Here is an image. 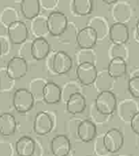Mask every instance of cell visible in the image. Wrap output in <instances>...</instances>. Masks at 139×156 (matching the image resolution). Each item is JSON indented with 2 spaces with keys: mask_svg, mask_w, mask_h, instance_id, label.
<instances>
[{
  "mask_svg": "<svg viewBox=\"0 0 139 156\" xmlns=\"http://www.w3.org/2000/svg\"><path fill=\"white\" fill-rule=\"evenodd\" d=\"M117 98L113 91L103 90L95 99V108L103 115H111L116 110Z\"/></svg>",
  "mask_w": 139,
  "mask_h": 156,
  "instance_id": "1",
  "label": "cell"
},
{
  "mask_svg": "<svg viewBox=\"0 0 139 156\" xmlns=\"http://www.w3.org/2000/svg\"><path fill=\"white\" fill-rule=\"evenodd\" d=\"M68 18L66 15L59 11H53L47 18V24L49 34L54 37L62 35L68 27Z\"/></svg>",
  "mask_w": 139,
  "mask_h": 156,
  "instance_id": "2",
  "label": "cell"
},
{
  "mask_svg": "<svg viewBox=\"0 0 139 156\" xmlns=\"http://www.w3.org/2000/svg\"><path fill=\"white\" fill-rule=\"evenodd\" d=\"M12 103L16 111L24 114L33 108L34 105V96L27 88H18L14 93Z\"/></svg>",
  "mask_w": 139,
  "mask_h": 156,
  "instance_id": "3",
  "label": "cell"
},
{
  "mask_svg": "<svg viewBox=\"0 0 139 156\" xmlns=\"http://www.w3.org/2000/svg\"><path fill=\"white\" fill-rule=\"evenodd\" d=\"M124 145V136L117 128H112L105 133L103 138V146L109 153H116Z\"/></svg>",
  "mask_w": 139,
  "mask_h": 156,
  "instance_id": "4",
  "label": "cell"
},
{
  "mask_svg": "<svg viewBox=\"0 0 139 156\" xmlns=\"http://www.w3.org/2000/svg\"><path fill=\"white\" fill-rule=\"evenodd\" d=\"M28 66L25 59L20 56H14L6 66V75L12 80H19L27 75Z\"/></svg>",
  "mask_w": 139,
  "mask_h": 156,
  "instance_id": "5",
  "label": "cell"
},
{
  "mask_svg": "<svg viewBox=\"0 0 139 156\" xmlns=\"http://www.w3.org/2000/svg\"><path fill=\"white\" fill-rule=\"evenodd\" d=\"M97 69L92 62H82L78 64L76 69V76L81 84L84 85H91L97 80Z\"/></svg>",
  "mask_w": 139,
  "mask_h": 156,
  "instance_id": "6",
  "label": "cell"
},
{
  "mask_svg": "<svg viewBox=\"0 0 139 156\" xmlns=\"http://www.w3.org/2000/svg\"><path fill=\"white\" fill-rule=\"evenodd\" d=\"M97 30L92 26H87L82 28L76 36L78 45L83 50H91L97 44Z\"/></svg>",
  "mask_w": 139,
  "mask_h": 156,
  "instance_id": "7",
  "label": "cell"
},
{
  "mask_svg": "<svg viewBox=\"0 0 139 156\" xmlns=\"http://www.w3.org/2000/svg\"><path fill=\"white\" fill-rule=\"evenodd\" d=\"M73 61L70 55L65 51L59 50L56 52L52 59L51 68L55 73L58 75H64L71 69Z\"/></svg>",
  "mask_w": 139,
  "mask_h": 156,
  "instance_id": "8",
  "label": "cell"
},
{
  "mask_svg": "<svg viewBox=\"0 0 139 156\" xmlns=\"http://www.w3.org/2000/svg\"><path fill=\"white\" fill-rule=\"evenodd\" d=\"M8 37L12 44L18 45L26 41L28 37V28L24 22L18 21L7 27Z\"/></svg>",
  "mask_w": 139,
  "mask_h": 156,
  "instance_id": "9",
  "label": "cell"
},
{
  "mask_svg": "<svg viewBox=\"0 0 139 156\" xmlns=\"http://www.w3.org/2000/svg\"><path fill=\"white\" fill-rule=\"evenodd\" d=\"M109 37L113 44L125 45L130 37L129 27L123 23H113L109 27Z\"/></svg>",
  "mask_w": 139,
  "mask_h": 156,
  "instance_id": "10",
  "label": "cell"
},
{
  "mask_svg": "<svg viewBox=\"0 0 139 156\" xmlns=\"http://www.w3.org/2000/svg\"><path fill=\"white\" fill-rule=\"evenodd\" d=\"M53 128V119L48 113L40 111L36 114L33 126L35 133L39 136H46L51 132Z\"/></svg>",
  "mask_w": 139,
  "mask_h": 156,
  "instance_id": "11",
  "label": "cell"
},
{
  "mask_svg": "<svg viewBox=\"0 0 139 156\" xmlns=\"http://www.w3.org/2000/svg\"><path fill=\"white\" fill-rule=\"evenodd\" d=\"M53 156H68L71 149V144L68 137L62 134L53 137L50 143Z\"/></svg>",
  "mask_w": 139,
  "mask_h": 156,
  "instance_id": "12",
  "label": "cell"
},
{
  "mask_svg": "<svg viewBox=\"0 0 139 156\" xmlns=\"http://www.w3.org/2000/svg\"><path fill=\"white\" fill-rule=\"evenodd\" d=\"M42 95L46 103L48 105H55L60 101L62 97V91L57 84L47 82L43 86Z\"/></svg>",
  "mask_w": 139,
  "mask_h": 156,
  "instance_id": "13",
  "label": "cell"
},
{
  "mask_svg": "<svg viewBox=\"0 0 139 156\" xmlns=\"http://www.w3.org/2000/svg\"><path fill=\"white\" fill-rule=\"evenodd\" d=\"M50 44L46 38H35L30 45V54L36 60H43L49 55Z\"/></svg>",
  "mask_w": 139,
  "mask_h": 156,
  "instance_id": "14",
  "label": "cell"
},
{
  "mask_svg": "<svg viewBox=\"0 0 139 156\" xmlns=\"http://www.w3.org/2000/svg\"><path fill=\"white\" fill-rule=\"evenodd\" d=\"M87 103L85 97L79 91L73 93L66 100V110L71 114H78L85 111Z\"/></svg>",
  "mask_w": 139,
  "mask_h": 156,
  "instance_id": "15",
  "label": "cell"
},
{
  "mask_svg": "<svg viewBox=\"0 0 139 156\" xmlns=\"http://www.w3.org/2000/svg\"><path fill=\"white\" fill-rule=\"evenodd\" d=\"M78 138L84 143H90L97 136V126L91 120H85L79 123L77 129Z\"/></svg>",
  "mask_w": 139,
  "mask_h": 156,
  "instance_id": "16",
  "label": "cell"
},
{
  "mask_svg": "<svg viewBox=\"0 0 139 156\" xmlns=\"http://www.w3.org/2000/svg\"><path fill=\"white\" fill-rule=\"evenodd\" d=\"M107 75L112 79H119L127 73L126 61L122 58H113L107 66Z\"/></svg>",
  "mask_w": 139,
  "mask_h": 156,
  "instance_id": "17",
  "label": "cell"
},
{
  "mask_svg": "<svg viewBox=\"0 0 139 156\" xmlns=\"http://www.w3.org/2000/svg\"><path fill=\"white\" fill-rule=\"evenodd\" d=\"M20 9L24 18L33 20L39 16L40 12V4L39 0H23L20 2Z\"/></svg>",
  "mask_w": 139,
  "mask_h": 156,
  "instance_id": "18",
  "label": "cell"
},
{
  "mask_svg": "<svg viewBox=\"0 0 139 156\" xmlns=\"http://www.w3.org/2000/svg\"><path fill=\"white\" fill-rule=\"evenodd\" d=\"M36 149L34 140L29 136H22L15 143V152L18 156H32Z\"/></svg>",
  "mask_w": 139,
  "mask_h": 156,
  "instance_id": "19",
  "label": "cell"
},
{
  "mask_svg": "<svg viewBox=\"0 0 139 156\" xmlns=\"http://www.w3.org/2000/svg\"><path fill=\"white\" fill-rule=\"evenodd\" d=\"M17 122L15 117L10 113L0 115V134L3 136H10L16 131Z\"/></svg>",
  "mask_w": 139,
  "mask_h": 156,
  "instance_id": "20",
  "label": "cell"
},
{
  "mask_svg": "<svg viewBox=\"0 0 139 156\" xmlns=\"http://www.w3.org/2000/svg\"><path fill=\"white\" fill-rule=\"evenodd\" d=\"M117 5H114L112 16L115 18L116 23L126 24L131 17V8L126 2H117Z\"/></svg>",
  "mask_w": 139,
  "mask_h": 156,
  "instance_id": "21",
  "label": "cell"
},
{
  "mask_svg": "<svg viewBox=\"0 0 139 156\" xmlns=\"http://www.w3.org/2000/svg\"><path fill=\"white\" fill-rule=\"evenodd\" d=\"M30 30L35 38H46L49 34L47 24V18L43 16H37L30 21Z\"/></svg>",
  "mask_w": 139,
  "mask_h": 156,
  "instance_id": "22",
  "label": "cell"
},
{
  "mask_svg": "<svg viewBox=\"0 0 139 156\" xmlns=\"http://www.w3.org/2000/svg\"><path fill=\"white\" fill-rule=\"evenodd\" d=\"M73 12L79 16H86L93 11L94 2L91 0H74L71 3Z\"/></svg>",
  "mask_w": 139,
  "mask_h": 156,
  "instance_id": "23",
  "label": "cell"
},
{
  "mask_svg": "<svg viewBox=\"0 0 139 156\" xmlns=\"http://www.w3.org/2000/svg\"><path fill=\"white\" fill-rule=\"evenodd\" d=\"M20 21L19 15L15 9L9 6H6L2 11L0 14V23L3 24L5 27H8L12 23Z\"/></svg>",
  "mask_w": 139,
  "mask_h": 156,
  "instance_id": "24",
  "label": "cell"
},
{
  "mask_svg": "<svg viewBox=\"0 0 139 156\" xmlns=\"http://www.w3.org/2000/svg\"><path fill=\"white\" fill-rule=\"evenodd\" d=\"M123 109H126V111H122V117H123V119L126 120H129L130 122L131 119L133 117L135 114H136L139 110L137 109V107L135 105V103L134 101H127L124 103L123 105Z\"/></svg>",
  "mask_w": 139,
  "mask_h": 156,
  "instance_id": "25",
  "label": "cell"
},
{
  "mask_svg": "<svg viewBox=\"0 0 139 156\" xmlns=\"http://www.w3.org/2000/svg\"><path fill=\"white\" fill-rule=\"evenodd\" d=\"M129 93L135 98H139V75H135L130 78L128 82Z\"/></svg>",
  "mask_w": 139,
  "mask_h": 156,
  "instance_id": "26",
  "label": "cell"
},
{
  "mask_svg": "<svg viewBox=\"0 0 139 156\" xmlns=\"http://www.w3.org/2000/svg\"><path fill=\"white\" fill-rule=\"evenodd\" d=\"M111 54H112V58H122L126 59L128 56L127 49L125 47V45H115L113 44V47L111 50Z\"/></svg>",
  "mask_w": 139,
  "mask_h": 156,
  "instance_id": "27",
  "label": "cell"
},
{
  "mask_svg": "<svg viewBox=\"0 0 139 156\" xmlns=\"http://www.w3.org/2000/svg\"><path fill=\"white\" fill-rule=\"evenodd\" d=\"M40 7L45 10L53 12V9L59 4V1H56V0H43V1H40Z\"/></svg>",
  "mask_w": 139,
  "mask_h": 156,
  "instance_id": "28",
  "label": "cell"
},
{
  "mask_svg": "<svg viewBox=\"0 0 139 156\" xmlns=\"http://www.w3.org/2000/svg\"><path fill=\"white\" fill-rule=\"evenodd\" d=\"M131 129L135 134L139 136V111L135 114L130 120Z\"/></svg>",
  "mask_w": 139,
  "mask_h": 156,
  "instance_id": "29",
  "label": "cell"
},
{
  "mask_svg": "<svg viewBox=\"0 0 139 156\" xmlns=\"http://www.w3.org/2000/svg\"><path fill=\"white\" fill-rule=\"evenodd\" d=\"M135 34H136V36L138 37L139 40V18L138 21H137L136 24H135Z\"/></svg>",
  "mask_w": 139,
  "mask_h": 156,
  "instance_id": "30",
  "label": "cell"
},
{
  "mask_svg": "<svg viewBox=\"0 0 139 156\" xmlns=\"http://www.w3.org/2000/svg\"><path fill=\"white\" fill-rule=\"evenodd\" d=\"M117 0H111V1H103V3L106 5H114L117 2Z\"/></svg>",
  "mask_w": 139,
  "mask_h": 156,
  "instance_id": "31",
  "label": "cell"
},
{
  "mask_svg": "<svg viewBox=\"0 0 139 156\" xmlns=\"http://www.w3.org/2000/svg\"><path fill=\"white\" fill-rule=\"evenodd\" d=\"M2 43L1 41H0V56H1L2 53Z\"/></svg>",
  "mask_w": 139,
  "mask_h": 156,
  "instance_id": "32",
  "label": "cell"
},
{
  "mask_svg": "<svg viewBox=\"0 0 139 156\" xmlns=\"http://www.w3.org/2000/svg\"><path fill=\"white\" fill-rule=\"evenodd\" d=\"M0 87H1V79H0Z\"/></svg>",
  "mask_w": 139,
  "mask_h": 156,
  "instance_id": "33",
  "label": "cell"
}]
</instances>
